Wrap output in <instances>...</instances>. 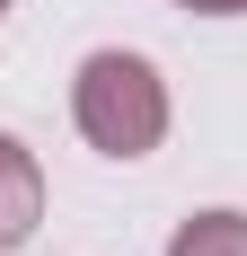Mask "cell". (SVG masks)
Listing matches in <instances>:
<instances>
[{
  "label": "cell",
  "mask_w": 247,
  "mask_h": 256,
  "mask_svg": "<svg viewBox=\"0 0 247 256\" xmlns=\"http://www.w3.org/2000/svg\"><path fill=\"white\" fill-rule=\"evenodd\" d=\"M71 106H80V132L106 159H142L168 132V88H159V71H150L142 53H88Z\"/></svg>",
  "instance_id": "1"
},
{
  "label": "cell",
  "mask_w": 247,
  "mask_h": 256,
  "mask_svg": "<svg viewBox=\"0 0 247 256\" xmlns=\"http://www.w3.org/2000/svg\"><path fill=\"white\" fill-rule=\"evenodd\" d=\"M0 9H9V0H0Z\"/></svg>",
  "instance_id": "5"
},
{
  "label": "cell",
  "mask_w": 247,
  "mask_h": 256,
  "mask_svg": "<svg viewBox=\"0 0 247 256\" xmlns=\"http://www.w3.org/2000/svg\"><path fill=\"white\" fill-rule=\"evenodd\" d=\"M36 212H44V177H36V159L0 132V256L36 230Z\"/></svg>",
  "instance_id": "2"
},
{
  "label": "cell",
  "mask_w": 247,
  "mask_h": 256,
  "mask_svg": "<svg viewBox=\"0 0 247 256\" xmlns=\"http://www.w3.org/2000/svg\"><path fill=\"white\" fill-rule=\"evenodd\" d=\"M186 9H203V18H238L247 0H186Z\"/></svg>",
  "instance_id": "4"
},
{
  "label": "cell",
  "mask_w": 247,
  "mask_h": 256,
  "mask_svg": "<svg viewBox=\"0 0 247 256\" xmlns=\"http://www.w3.org/2000/svg\"><path fill=\"white\" fill-rule=\"evenodd\" d=\"M168 256H247V212H203V221H186Z\"/></svg>",
  "instance_id": "3"
}]
</instances>
